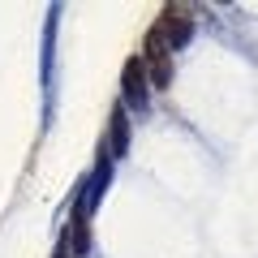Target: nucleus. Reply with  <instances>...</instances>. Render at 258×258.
I'll use <instances>...</instances> for the list:
<instances>
[{"instance_id":"2","label":"nucleus","mask_w":258,"mask_h":258,"mask_svg":"<svg viewBox=\"0 0 258 258\" xmlns=\"http://www.w3.org/2000/svg\"><path fill=\"white\" fill-rule=\"evenodd\" d=\"M159 35H164V43H168V52L172 47H181V43H189V35H194V22L185 18V9H164V18H159Z\"/></svg>"},{"instance_id":"4","label":"nucleus","mask_w":258,"mask_h":258,"mask_svg":"<svg viewBox=\"0 0 258 258\" xmlns=\"http://www.w3.org/2000/svg\"><path fill=\"white\" fill-rule=\"evenodd\" d=\"M86 241H91L86 220H82V215H74V254H86Z\"/></svg>"},{"instance_id":"1","label":"nucleus","mask_w":258,"mask_h":258,"mask_svg":"<svg viewBox=\"0 0 258 258\" xmlns=\"http://www.w3.org/2000/svg\"><path fill=\"white\" fill-rule=\"evenodd\" d=\"M120 86H125V103H147V60L142 56H129L125 60V69H120Z\"/></svg>"},{"instance_id":"3","label":"nucleus","mask_w":258,"mask_h":258,"mask_svg":"<svg viewBox=\"0 0 258 258\" xmlns=\"http://www.w3.org/2000/svg\"><path fill=\"white\" fill-rule=\"evenodd\" d=\"M125 138H129V116H125V103L112 108V155L125 151Z\"/></svg>"}]
</instances>
